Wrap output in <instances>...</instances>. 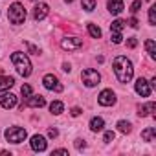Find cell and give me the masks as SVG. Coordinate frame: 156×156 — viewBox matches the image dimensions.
<instances>
[{
    "instance_id": "cell-5",
    "label": "cell",
    "mask_w": 156,
    "mask_h": 156,
    "mask_svg": "<svg viewBox=\"0 0 156 156\" xmlns=\"http://www.w3.org/2000/svg\"><path fill=\"white\" fill-rule=\"evenodd\" d=\"M81 79H83V83H85L88 88H92V87L99 85L101 75H99L98 70H94V68H87V70H83V73H81Z\"/></svg>"
},
{
    "instance_id": "cell-28",
    "label": "cell",
    "mask_w": 156,
    "mask_h": 156,
    "mask_svg": "<svg viewBox=\"0 0 156 156\" xmlns=\"http://www.w3.org/2000/svg\"><path fill=\"white\" fill-rule=\"evenodd\" d=\"M140 8H141V0H136V2H132V6H130V13H138Z\"/></svg>"
},
{
    "instance_id": "cell-30",
    "label": "cell",
    "mask_w": 156,
    "mask_h": 156,
    "mask_svg": "<svg viewBox=\"0 0 156 156\" xmlns=\"http://www.w3.org/2000/svg\"><path fill=\"white\" fill-rule=\"evenodd\" d=\"M129 26H130V28H134V30H138V28H140V22H138V19H136V17H132V19L129 20Z\"/></svg>"
},
{
    "instance_id": "cell-33",
    "label": "cell",
    "mask_w": 156,
    "mask_h": 156,
    "mask_svg": "<svg viewBox=\"0 0 156 156\" xmlns=\"http://www.w3.org/2000/svg\"><path fill=\"white\" fill-rule=\"evenodd\" d=\"M81 112H83V110H81V108H79V107H73V108H72V110H70V114H72V116H73V118H75V116H79V114H81Z\"/></svg>"
},
{
    "instance_id": "cell-17",
    "label": "cell",
    "mask_w": 156,
    "mask_h": 156,
    "mask_svg": "<svg viewBox=\"0 0 156 156\" xmlns=\"http://www.w3.org/2000/svg\"><path fill=\"white\" fill-rule=\"evenodd\" d=\"M103 129H105L103 118H92V119H90V130H92V132H101Z\"/></svg>"
},
{
    "instance_id": "cell-2",
    "label": "cell",
    "mask_w": 156,
    "mask_h": 156,
    "mask_svg": "<svg viewBox=\"0 0 156 156\" xmlns=\"http://www.w3.org/2000/svg\"><path fill=\"white\" fill-rule=\"evenodd\" d=\"M11 62L15 64L17 72H19L22 77H30V75H31V62H30V59H28L26 53H22V51L11 53Z\"/></svg>"
},
{
    "instance_id": "cell-27",
    "label": "cell",
    "mask_w": 156,
    "mask_h": 156,
    "mask_svg": "<svg viewBox=\"0 0 156 156\" xmlns=\"http://www.w3.org/2000/svg\"><path fill=\"white\" fill-rule=\"evenodd\" d=\"M114 136H116V134H114L112 130H107V132H105V138H103V141H105V143H110V141H114Z\"/></svg>"
},
{
    "instance_id": "cell-16",
    "label": "cell",
    "mask_w": 156,
    "mask_h": 156,
    "mask_svg": "<svg viewBox=\"0 0 156 156\" xmlns=\"http://www.w3.org/2000/svg\"><path fill=\"white\" fill-rule=\"evenodd\" d=\"M13 85H15V79H13V77H9V75H2V77H0V92L9 90Z\"/></svg>"
},
{
    "instance_id": "cell-6",
    "label": "cell",
    "mask_w": 156,
    "mask_h": 156,
    "mask_svg": "<svg viewBox=\"0 0 156 156\" xmlns=\"http://www.w3.org/2000/svg\"><path fill=\"white\" fill-rule=\"evenodd\" d=\"M42 85H44L48 90H51V92H62V85L59 83V79H57L53 73H46V75L42 77Z\"/></svg>"
},
{
    "instance_id": "cell-36",
    "label": "cell",
    "mask_w": 156,
    "mask_h": 156,
    "mask_svg": "<svg viewBox=\"0 0 156 156\" xmlns=\"http://www.w3.org/2000/svg\"><path fill=\"white\" fill-rule=\"evenodd\" d=\"M62 70H64V72H70L72 68H70V64H68V62H64V64H62Z\"/></svg>"
},
{
    "instance_id": "cell-24",
    "label": "cell",
    "mask_w": 156,
    "mask_h": 156,
    "mask_svg": "<svg viewBox=\"0 0 156 156\" xmlns=\"http://www.w3.org/2000/svg\"><path fill=\"white\" fill-rule=\"evenodd\" d=\"M81 4H83V9L88 13L96 9V0H81Z\"/></svg>"
},
{
    "instance_id": "cell-15",
    "label": "cell",
    "mask_w": 156,
    "mask_h": 156,
    "mask_svg": "<svg viewBox=\"0 0 156 156\" xmlns=\"http://www.w3.org/2000/svg\"><path fill=\"white\" fill-rule=\"evenodd\" d=\"M123 9V0H108V11L112 15H119Z\"/></svg>"
},
{
    "instance_id": "cell-3",
    "label": "cell",
    "mask_w": 156,
    "mask_h": 156,
    "mask_svg": "<svg viewBox=\"0 0 156 156\" xmlns=\"http://www.w3.org/2000/svg\"><path fill=\"white\" fill-rule=\"evenodd\" d=\"M8 19H9L11 24H17V26L22 24V22L26 20V9H24V6H22L20 2H13V4L9 6Z\"/></svg>"
},
{
    "instance_id": "cell-4",
    "label": "cell",
    "mask_w": 156,
    "mask_h": 156,
    "mask_svg": "<svg viewBox=\"0 0 156 156\" xmlns=\"http://www.w3.org/2000/svg\"><path fill=\"white\" fill-rule=\"evenodd\" d=\"M4 136H6V140L11 141V143H22V141L28 138V132H26V129H22V127H9Z\"/></svg>"
},
{
    "instance_id": "cell-7",
    "label": "cell",
    "mask_w": 156,
    "mask_h": 156,
    "mask_svg": "<svg viewBox=\"0 0 156 156\" xmlns=\"http://www.w3.org/2000/svg\"><path fill=\"white\" fill-rule=\"evenodd\" d=\"M98 103L103 105V107H112V105L116 103V94H114L110 88H107V90H103V92L98 96Z\"/></svg>"
},
{
    "instance_id": "cell-29",
    "label": "cell",
    "mask_w": 156,
    "mask_h": 156,
    "mask_svg": "<svg viewBox=\"0 0 156 156\" xmlns=\"http://www.w3.org/2000/svg\"><path fill=\"white\" fill-rule=\"evenodd\" d=\"M26 48H28V51H30V53H35V55H39V53H41V50H39L37 46L30 44V42H26Z\"/></svg>"
},
{
    "instance_id": "cell-20",
    "label": "cell",
    "mask_w": 156,
    "mask_h": 156,
    "mask_svg": "<svg viewBox=\"0 0 156 156\" xmlns=\"http://www.w3.org/2000/svg\"><path fill=\"white\" fill-rule=\"evenodd\" d=\"M145 50H147V53H149V57H156V44H154V41L152 39H147L145 41Z\"/></svg>"
},
{
    "instance_id": "cell-23",
    "label": "cell",
    "mask_w": 156,
    "mask_h": 156,
    "mask_svg": "<svg viewBox=\"0 0 156 156\" xmlns=\"http://www.w3.org/2000/svg\"><path fill=\"white\" fill-rule=\"evenodd\" d=\"M87 30H88L90 37H94V39H101V30H99L96 24H88V26H87Z\"/></svg>"
},
{
    "instance_id": "cell-37",
    "label": "cell",
    "mask_w": 156,
    "mask_h": 156,
    "mask_svg": "<svg viewBox=\"0 0 156 156\" xmlns=\"http://www.w3.org/2000/svg\"><path fill=\"white\" fill-rule=\"evenodd\" d=\"M64 2H68V4H70V2H73V0H64Z\"/></svg>"
},
{
    "instance_id": "cell-18",
    "label": "cell",
    "mask_w": 156,
    "mask_h": 156,
    "mask_svg": "<svg viewBox=\"0 0 156 156\" xmlns=\"http://www.w3.org/2000/svg\"><path fill=\"white\" fill-rule=\"evenodd\" d=\"M141 140H143V141H149V143L156 141V129H154V127L145 129V130L141 132Z\"/></svg>"
},
{
    "instance_id": "cell-12",
    "label": "cell",
    "mask_w": 156,
    "mask_h": 156,
    "mask_svg": "<svg viewBox=\"0 0 156 156\" xmlns=\"http://www.w3.org/2000/svg\"><path fill=\"white\" fill-rule=\"evenodd\" d=\"M15 105H17V96L15 94H2V96H0V107L13 108Z\"/></svg>"
},
{
    "instance_id": "cell-11",
    "label": "cell",
    "mask_w": 156,
    "mask_h": 156,
    "mask_svg": "<svg viewBox=\"0 0 156 156\" xmlns=\"http://www.w3.org/2000/svg\"><path fill=\"white\" fill-rule=\"evenodd\" d=\"M48 11H50L48 4L41 2V4H37V6L33 8V19H35V20H42V19L48 15Z\"/></svg>"
},
{
    "instance_id": "cell-13",
    "label": "cell",
    "mask_w": 156,
    "mask_h": 156,
    "mask_svg": "<svg viewBox=\"0 0 156 156\" xmlns=\"http://www.w3.org/2000/svg\"><path fill=\"white\" fill-rule=\"evenodd\" d=\"M26 105L28 107H33V108H42L46 105V99L42 96H30L28 101H26Z\"/></svg>"
},
{
    "instance_id": "cell-19",
    "label": "cell",
    "mask_w": 156,
    "mask_h": 156,
    "mask_svg": "<svg viewBox=\"0 0 156 156\" xmlns=\"http://www.w3.org/2000/svg\"><path fill=\"white\" fill-rule=\"evenodd\" d=\"M125 24H127L125 20L116 19V20L110 24V31H112V33H121V31H123V28H125Z\"/></svg>"
},
{
    "instance_id": "cell-32",
    "label": "cell",
    "mask_w": 156,
    "mask_h": 156,
    "mask_svg": "<svg viewBox=\"0 0 156 156\" xmlns=\"http://www.w3.org/2000/svg\"><path fill=\"white\" fill-rule=\"evenodd\" d=\"M57 136H59L57 129H48V138H57Z\"/></svg>"
},
{
    "instance_id": "cell-10",
    "label": "cell",
    "mask_w": 156,
    "mask_h": 156,
    "mask_svg": "<svg viewBox=\"0 0 156 156\" xmlns=\"http://www.w3.org/2000/svg\"><path fill=\"white\" fill-rule=\"evenodd\" d=\"M134 88H136V92H138L141 98H149V96H151V85L143 79V77H138Z\"/></svg>"
},
{
    "instance_id": "cell-9",
    "label": "cell",
    "mask_w": 156,
    "mask_h": 156,
    "mask_svg": "<svg viewBox=\"0 0 156 156\" xmlns=\"http://www.w3.org/2000/svg\"><path fill=\"white\" fill-rule=\"evenodd\" d=\"M83 46V41L77 37H66L61 41V48L62 50H79Z\"/></svg>"
},
{
    "instance_id": "cell-25",
    "label": "cell",
    "mask_w": 156,
    "mask_h": 156,
    "mask_svg": "<svg viewBox=\"0 0 156 156\" xmlns=\"http://www.w3.org/2000/svg\"><path fill=\"white\" fill-rule=\"evenodd\" d=\"M149 22H151V26L156 24V6H152V8L149 9Z\"/></svg>"
},
{
    "instance_id": "cell-22",
    "label": "cell",
    "mask_w": 156,
    "mask_h": 156,
    "mask_svg": "<svg viewBox=\"0 0 156 156\" xmlns=\"http://www.w3.org/2000/svg\"><path fill=\"white\" fill-rule=\"evenodd\" d=\"M62 110H64V105H62L61 101H53V103L50 105V112H51V114H55V116H59Z\"/></svg>"
},
{
    "instance_id": "cell-8",
    "label": "cell",
    "mask_w": 156,
    "mask_h": 156,
    "mask_svg": "<svg viewBox=\"0 0 156 156\" xmlns=\"http://www.w3.org/2000/svg\"><path fill=\"white\" fill-rule=\"evenodd\" d=\"M30 145H31V149H33L35 152H42V151H46V147H48V141H46V138H44V136H41V134H35V136H31V141H30Z\"/></svg>"
},
{
    "instance_id": "cell-34",
    "label": "cell",
    "mask_w": 156,
    "mask_h": 156,
    "mask_svg": "<svg viewBox=\"0 0 156 156\" xmlns=\"http://www.w3.org/2000/svg\"><path fill=\"white\" fill-rule=\"evenodd\" d=\"M75 147H77V149L81 151V149H85V147H87V143H85L83 140H77V141H75Z\"/></svg>"
},
{
    "instance_id": "cell-21",
    "label": "cell",
    "mask_w": 156,
    "mask_h": 156,
    "mask_svg": "<svg viewBox=\"0 0 156 156\" xmlns=\"http://www.w3.org/2000/svg\"><path fill=\"white\" fill-rule=\"evenodd\" d=\"M118 130L123 132V134H129V132L132 130V125H130L129 121H125V119H119V121H118Z\"/></svg>"
},
{
    "instance_id": "cell-26",
    "label": "cell",
    "mask_w": 156,
    "mask_h": 156,
    "mask_svg": "<svg viewBox=\"0 0 156 156\" xmlns=\"http://www.w3.org/2000/svg\"><path fill=\"white\" fill-rule=\"evenodd\" d=\"M20 92H22V96H24V98H30V96H31V87H30V85H22Z\"/></svg>"
},
{
    "instance_id": "cell-35",
    "label": "cell",
    "mask_w": 156,
    "mask_h": 156,
    "mask_svg": "<svg viewBox=\"0 0 156 156\" xmlns=\"http://www.w3.org/2000/svg\"><path fill=\"white\" fill-rule=\"evenodd\" d=\"M51 154H68V151H66V149H55Z\"/></svg>"
},
{
    "instance_id": "cell-14",
    "label": "cell",
    "mask_w": 156,
    "mask_h": 156,
    "mask_svg": "<svg viewBox=\"0 0 156 156\" xmlns=\"http://www.w3.org/2000/svg\"><path fill=\"white\" fill-rule=\"evenodd\" d=\"M156 110V105H154V101H149V103H145V105H140L138 107V116L140 118H145V116H149L151 112H154Z\"/></svg>"
},
{
    "instance_id": "cell-1",
    "label": "cell",
    "mask_w": 156,
    "mask_h": 156,
    "mask_svg": "<svg viewBox=\"0 0 156 156\" xmlns=\"http://www.w3.org/2000/svg\"><path fill=\"white\" fill-rule=\"evenodd\" d=\"M112 68H114V73L118 77V81L119 83H129L132 79V75H134V66L132 62L125 57V55H118L112 62Z\"/></svg>"
},
{
    "instance_id": "cell-31",
    "label": "cell",
    "mask_w": 156,
    "mask_h": 156,
    "mask_svg": "<svg viewBox=\"0 0 156 156\" xmlns=\"http://www.w3.org/2000/svg\"><path fill=\"white\" fill-rule=\"evenodd\" d=\"M127 46H129V48H136V46H138V41H136V37H129V41H127Z\"/></svg>"
}]
</instances>
